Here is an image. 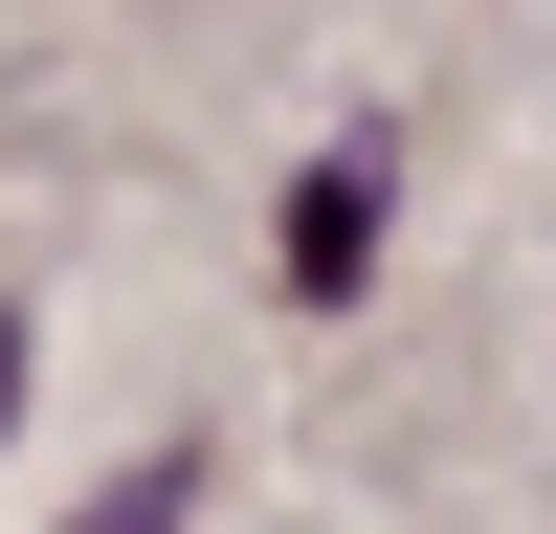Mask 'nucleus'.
Here are the masks:
<instances>
[{
  "label": "nucleus",
  "mask_w": 556,
  "mask_h": 534,
  "mask_svg": "<svg viewBox=\"0 0 556 534\" xmlns=\"http://www.w3.org/2000/svg\"><path fill=\"white\" fill-rule=\"evenodd\" d=\"M0 423H23V312H0Z\"/></svg>",
  "instance_id": "f257e3e1"
}]
</instances>
